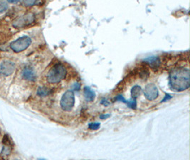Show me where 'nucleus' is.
Here are the masks:
<instances>
[{
	"instance_id": "15",
	"label": "nucleus",
	"mask_w": 190,
	"mask_h": 160,
	"mask_svg": "<svg viewBox=\"0 0 190 160\" xmlns=\"http://www.w3.org/2000/svg\"><path fill=\"white\" fill-rule=\"evenodd\" d=\"M40 0H23L22 4L24 6H32L37 4Z\"/></svg>"
},
{
	"instance_id": "8",
	"label": "nucleus",
	"mask_w": 190,
	"mask_h": 160,
	"mask_svg": "<svg viewBox=\"0 0 190 160\" xmlns=\"http://www.w3.org/2000/svg\"><path fill=\"white\" fill-rule=\"evenodd\" d=\"M22 76L24 79L29 81H35L36 78H37L35 71H34V69L30 68V67H26V68H24Z\"/></svg>"
},
{
	"instance_id": "18",
	"label": "nucleus",
	"mask_w": 190,
	"mask_h": 160,
	"mask_svg": "<svg viewBox=\"0 0 190 160\" xmlns=\"http://www.w3.org/2000/svg\"><path fill=\"white\" fill-rule=\"evenodd\" d=\"M80 85L79 84V83H76L75 84L73 85V90H76V91H78V90H80Z\"/></svg>"
},
{
	"instance_id": "1",
	"label": "nucleus",
	"mask_w": 190,
	"mask_h": 160,
	"mask_svg": "<svg viewBox=\"0 0 190 160\" xmlns=\"http://www.w3.org/2000/svg\"><path fill=\"white\" fill-rule=\"evenodd\" d=\"M190 72L188 68L179 67L172 69L170 73L169 84L171 89L181 92L188 89L190 85Z\"/></svg>"
},
{
	"instance_id": "5",
	"label": "nucleus",
	"mask_w": 190,
	"mask_h": 160,
	"mask_svg": "<svg viewBox=\"0 0 190 160\" xmlns=\"http://www.w3.org/2000/svg\"><path fill=\"white\" fill-rule=\"evenodd\" d=\"M35 20V15L32 12L27 13L15 19L12 23V26L14 28H21L32 24Z\"/></svg>"
},
{
	"instance_id": "11",
	"label": "nucleus",
	"mask_w": 190,
	"mask_h": 160,
	"mask_svg": "<svg viewBox=\"0 0 190 160\" xmlns=\"http://www.w3.org/2000/svg\"><path fill=\"white\" fill-rule=\"evenodd\" d=\"M142 88L140 85H135L131 89V97L133 99H137L142 93Z\"/></svg>"
},
{
	"instance_id": "6",
	"label": "nucleus",
	"mask_w": 190,
	"mask_h": 160,
	"mask_svg": "<svg viewBox=\"0 0 190 160\" xmlns=\"http://www.w3.org/2000/svg\"><path fill=\"white\" fill-rule=\"evenodd\" d=\"M143 93L145 98L149 101L155 100L159 95L158 88L153 83H149L147 85L143 90Z\"/></svg>"
},
{
	"instance_id": "21",
	"label": "nucleus",
	"mask_w": 190,
	"mask_h": 160,
	"mask_svg": "<svg viewBox=\"0 0 190 160\" xmlns=\"http://www.w3.org/2000/svg\"><path fill=\"white\" fill-rule=\"evenodd\" d=\"M0 135H1V130H0Z\"/></svg>"
},
{
	"instance_id": "2",
	"label": "nucleus",
	"mask_w": 190,
	"mask_h": 160,
	"mask_svg": "<svg viewBox=\"0 0 190 160\" xmlns=\"http://www.w3.org/2000/svg\"><path fill=\"white\" fill-rule=\"evenodd\" d=\"M66 75V68L63 64L57 63L50 69L47 73L46 79L49 83L55 84L64 79Z\"/></svg>"
},
{
	"instance_id": "12",
	"label": "nucleus",
	"mask_w": 190,
	"mask_h": 160,
	"mask_svg": "<svg viewBox=\"0 0 190 160\" xmlns=\"http://www.w3.org/2000/svg\"><path fill=\"white\" fill-rule=\"evenodd\" d=\"M51 93V90L46 87H40L37 90V95L40 97H45Z\"/></svg>"
},
{
	"instance_id": "7",
	"label": "nucleus",
	"mask_w": 190,
	"mask_h": 160,
	"mask_svg": "<svg viewBox=\"0 0 190 160\" xmlns=\"http://www.w3.org/2000/svg\"><path fill=\"white\" fill-rule=\"evenodd\" d=\"M15 71V64L11 61H4L0 63V75L9 76Z\"/></svg>"
},
{
	"instance_id": "17",
	"label": "nucleus",
	"mask_w": 190,
	"mask_h": 160,
	"mask_svg": "<svg viewBox=\"0 0 190 160\" xmlns=\"http://www.w3.org/2000/svg\"><path fill=\"white\" fill-rule=\"evenodd\" d=\"M89 128L92 130H97L100 128V123H92L89 125Z\"/></svg>"
},
{
	"instance_id": "10",
	"label": "nucleus",
	"mask_w": 190,
	"mask_h": 160,
	"mask_svg": "<svg viewBox=\"0 0 190 160\" xmlns=\"http://www.w3.org/2000/svg\"><path fill=\"white\" fill-rule=\"evenodd\" d=\"M84 91L85 100L89 102L93 101L95 100V97H96V93H95L93 90L91 88L86 86L84 88Z\"/></svg>"
},
{
	"instance_id": "16",
	"label": "nucleus",
	"mask_w": 190,
	"mask_h": 160,
	"mask_svg": "<svg viewBox=\"0 0 190 160\" xmlns=\"http://www.w3.org/2000/svg\"><path fill=\"white\" fill-rule=\"evenodd\" d=\"M7 9H8V4L4 1L0 2V13L5 11Z\"/></svg>"
},
{
	"instance_id": "4",
	"label": "nucleus",
	"mask_w": 190,
	"mask_h": 160,
	"mask_svg": "<svg viewBox=\"0 0 190 160\" xmlns=\"http://www.w3.org/2000/svg\"><path fill=\"white\" fill-rule=\"evenodd\" d=\"M32 44V39L30 37L24 36V37L19 38L18 39L11 42L10 44V48L13 51L16 53H20L24 51Z\"/></svg>"
},
{
	"instance_id": "19",
	"label": "nucleus",
	"mask_w": 190,
	"mask_h": 160,
	"mask_svg": "<svg viewBox=\"0 0 190 160\" xmlns=\"http://www.w3.org/2000/svg\"><path fill=\"white\" fill-rule=\"evenodd\" d=\"M110 116V115L109 114H103V115H101V116H100V118L102 119V120H106V119L108 118Z\"/></svg>"
},
{
	"instance_id": "13",
	"label": "nucleus",
	"mask_w": 190,
	"mask_h": 160,
	"mask_svg": "<svg viewBox=\"0 0 190 160\" xmlns=\"http://www.w3.org/2000/svg\"><path fill=\"white\" fill-rule=\"evenodd\" d=\"M2 143H3L4 146H8L11 147L13 145L12 140H11L10 137L8 135H5L3 137V139H2Z\"/></svg>"
},
{
	"instance_id": "14",
	"label": "nucleus",
	"mask_w": 190,
	"mask_h": 160,
	"mask_svg": "<svg viewBox=\"0 0 190 160\" xmlns=\"http://www.w3.org/2000/svg\"><path fill=\"white\" fill-rule=\"evenodd\" d=\"M125 104L127 105L128 107H130V108L131 109H136L137 107V101L136 99H133L131 98L130 100H125Z\"/></svg>"
},
{
	"instance_id": "3",
	"label": "nucleus",
	"mask_w": 190,
	"mask_h": 160,
	"mask_svg": "<svg viewBox=\"0 0 190 160\" xmlns=\"http://www.w3.org/2000/svg\"><path fill=\"white\" fill-rule=\"evenodd\" d=\"M61 107L63 110L70 112L75 105V95L73 90H67L64 93L60 101Z\"/></svg>"
},
{
	"instance_id": "9",
	"label": "nucleus",
	"mask_w": 190,
	"mask_h": 160,
	"mask_svg": "<svg viewBox=\"0 0 190 160\" xmlns=\"http://www.w3.org/2000/svg\"><path fill=\"white\" fill-rule=\"evenodd\" d=\"M144 61L147 64L151 67L152 68H158L159 66L160 65V61L158 57L156 56H151L148 57V58H145L144 60Z\"/></svg>"
},
{
	"instance_id": "20",
	"label": "nucleus",
	"mask_w": 190,
	"mask_h": 160,
	"mask_svg": "<svg viewBox=\"0 0 190 160\" xmlns=\"http://www.w3.org/2000/svg\"><path fill=\"white\" fill-rule=\"evenodd\" d=\"M19 1H20V0H7V2H9V3H11V4L17 3V2H19Z\"/></svg>"
}]
</instances>
